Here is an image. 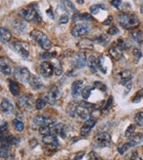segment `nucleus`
I'll return each mask as SVG.
<instances>
[{
    "label": "nucleus",
    "instance_id": "obj_1",
    "mask_svg": "<svg viewBox=\"0 0 143 160\" xmlns=\"http://www.w3.org/2000/svg\"><path fill=\"white\" fill-rule=\"evenodd\" d=\"M117 22L123 28L126 29H135L140 25V20L133 12H120L117 16Z\"/></svg>",
    "mask_w": 143,
    "mask_h": 160
},
{
    "label": "nucleus",
    "instance_id": "obj_2",
    "mask_svg": "<svg viewBox=\"0 0 143 160\" xmlns=\"http://www.w3.org/2000/svg\"><path fill=\"white\" fill-rule=\"evenodd\" d=\"M30 38L34 40L35 42H37L39 44V46L44 49V50H49L51 48L52 44L51 41L47 38L45 33H43L42 31H40L39 29H33L30 32Z\"/></svg>",
    "mask_w": 143,
    "mask_h": 160
},
{
    "label": "nucleus",
    "instance_id": "obj_3",
    "mask_svg": "<svg viewBox=\"0 0 143 160\" xmlns=\"http://www.w3.org/2000/svg\"><path fill=\"white\" fill-rule=\"evenodd\" d=\"M21 16L24 20H26L27 22H40V21H41L39 10H38V8H36V7L33 6V4L23 7V9L21 10Z\"/></svg>",
    "mask_w": 143,
    "mask_h": 160
},
{
    "label": "nucleus",
    "instance_id": "obj_4",
    "mask_svg": "<svg viewBox=\"0 0 143 160\" xmlns=\"http://www.w3.org/2000/svg\"><path fill=\"white\" fill-rule=\"evenodd\" d=\"M111 136L107 132H100L93 139L91 145L93 148H107L111 145Z\"/></svg>",
    "mask_w": 143,
    "mask_h": 160
},
{
    "label": "nucleus",
    "instance_id": "obj_5",
    "mask_svg": "<svg viewBox=\"0 0 143 160\" xmlns=\"http://www.w3.org/2000/svg\"><path fill=\"white\" fill-rule=\"evenodd\" d=\"M95 105L87 102H78L76 108V116H78L80 118L83 120L88 119L91 114L92 110L95 109Z\"/></svg>",
    "mask_w": 143,
    "mask_h": 160
},
{
    "label": "nucleus",
    "instance_id": "obj_6",
    "mask_svg": "<svg viewBox=\"0 0 143 160\" xmlns=\"http://www.w3.org/2000/svg\"><path fill=\"white\" fill-rule=\"evenodd\" d=\"M10 46L13 49V51L15 52L23 59H27L30 57V46L26 42L14 41L13 43H11Z\"/></svg>",
    "mask_w": 143,
    "mask_h": 160
},
{
    "label": "nucleus",
    "instance_id": "obj_7",
    "mask_svg": "<svg viewBox=\"0 0 143 160\" xmlns=\"http://www.w3.org/2000/svg\"><path fill=\"white\" fill-rule=\"evenodd\" d=\"M91 31V26L88 23H79L76 24L71 30L72 35L74 38H81L88 35Z\"/></svg>",
    "mask_w": 143,
    "mask_h": 160
},
{
    "label": "nucleus",
    "instance_id": "obj_8",
    "mask_svg": "<svg viewBox=\"0 0 143 160\" xmlns=\"http://www.w3.org/2000/svg\"><path fill=\"white\" fill-rule=\"evenodd\" d=\"M14 78L22 83H28L30 78V72L25 67H16L14 70Z\"/></svg>",
    "mask_w": 143,
    "mask_h": 160
},
{
    "label": "nucleus",
    "instance_id": "obj_9",
    "mask_svg": "<svg viewBox=\"0 0 143 160\" xmlns=\"http://www.w3.org/2000/svg\"><path fill=\"white\" fill-rule=\"evenodd\" d=\"M33 122H34V124L40 126H47L52 127L56 124V119L53 118H50V117H45L42 115H38L33 118Z\"/></svg>",
    "mask_w": 143,
    "mask_h": 160
},
{
    "label": "nucleus",
    "instance_id": "obj_10",
    "mask_svg": "<svg viewBox=\"0 0 143 160\" xmlns=\"http://www.w3.org/2000/svg\"><path fill=\"white\" fill-rule=\"evenodd\" d=\"M18 103L22 108L26 109H31L35 105L33 97L31 95H28V94H24L22 97L19 98Z\"/></svg>",
    "mask_w": 143,
    "mask_h": 160
},
{
    "label": "nucleus",
    "instance_id": "obj_11",
    "mask_svg": "<svg viewBox=\"0 0 143 160\" xmlns=\"http://www.w3.org/2000/svg\"><path fill=\"white\" fill-rule=\"evenodd\" d=\"M42 142L48 148L56 149V148H57L59 146L57 136L56 134H54V133H48V134H46V135H43Z\"/></svg>",
    "mask_w": 143,
    "mask_h": 160
},
{
    "label": "nucleus",
    "instance_id": "obj_12",
    "mask_svg": "<svg viewBox=\"0 0 143 160\" xmlns=\"http://www.w3.org/2000/svg\"><path fill=\"white\" fill-rule=\"evenodd\" d=\"M0 70L6 76H10L13 72L11 61L6 57H0Z\"/></svg>",
    "mask_w": 143,
    "mask_h": 160
},
{
    "label": "nucleus",
    "instance_id": "obj_13",
    "mask_svg": "<svg viewBox=\"0 0 143 160\" xmlns=\"http://www.w3.org/2000/svg\"><path fill=\"white\" fill-rule=\"evenodd\" d=\"M96 124H97V120L95 119V118H88V119H86L85 123L83 124V126H81V128H80V135L83 136V137L88 136L89 133L92 130V128L96 126Z\"/></svg>",
    "mask_w": 143,
    "mask_h": 160
},
{
    "label": "nucleus",
    "instance_id": "obj_14",
    "mask_svg": "<svg viewBox=\"0 0 143 160\" xmlns=\"http://www.w3.org/2000/svg\"><path fill=\"white\" fill-rule=\"evenodd\" d=\"M59 95V89L58 87L56 86H53L49 89V91L47 92L46 95H45V100L47 102H48L51 105H54L56 102H57V98Z\"/></svg>",
    "mask_w": 143,
    "mask_h": 160
},
{
    "label": "nucleus",
    "instance_id": "obj_15",
    "mask_svg": "<svg viewBox=\"0 0 143 160\" xmlns=\"http://www.w3.org/2000/svg\"><path fill=\"white\" fill-rule=\"evenodd\" d=\"M74 65L76 69H81L83 68L87 63V58L86 54L83 52H79L74 56Z\"/></svg>",
    "mask_w": 143,
    "mask_h": 160
},
{
    "label": "nucleus",
    "instance_id": "obj_16",
    "mask_svg": "<svg viewBox=\"0 0 143 160\" xmlns=\"http://www.w3.org/2000/svg\"><path fill=\"white\" fill-rule=\"evenodd\" d=\"M40 71L43 77H46V78L51 77L53 73H54V69H53L51 62H43L40 64Z\"/></svg>",
    "mask_w": 143,
    "mask_h": 160
},
{
    "label": "nucleus",
    "instance_id": "obj_17",
    "mask_svg": "<svg viewBox=\"0 0 143 160\" xmlns=\"http://www.w3.org/2000/svg\"><path fill=\"white\" fill-rule=\"evenodd\" d=\"M77 46L80 50H86V51H92L94 48V41L90 38H81L78 41Z\"/></svg>",
    "mask_w": 143,
    "mask_h": 160
},
{
    "label": "nucleus",
    "instance_id": "obj_18",
    "mask_svg": "<svg viewBox=\"0 0 143 160\" xmlns=\"http://www.w3.org/2000/svg\"><path fill=\"white\" fill-rule=\"evenodd\" d=\"M120 79H121V84L124 86H125L126 85L130 84L131 83V80L133 78V74L130 69H124L121 72L120 74Z\"/></svg>",
    "mask_w": 143,
    "mask_h": 160
},
{
    "label": "nucleus",
    "instance_id": "obj_19",
    "mask_svg": "<svg viewBox=\"0 0 143 160\" xmlns=\"http://www.w3.org/2000/svg\"><path fill=\"white\" fill-rule=\"evenodd\" d=\"M143 141V132H139V133H133L130 137H129V141L127 143L129 144L130 148L137 146L140 143L142 142Z\"/></svg>",
    "mask_w": 143,
    "mask_h": 160
},
{
    "label": "nucleus",
    "instance_id": "obj_20",
    "mask_svg": "<svg viewBox=\"0 0 143 160\" xmlns=\"http://www.w3.org/2000/svg\"><path fill=\"white\" fill-rule=\"evenodd\" d=\"M51 131L56 135H60L62 138L66 136V127L63 124H55L51 127Z\"/></svg>",
    "mask_w": 143,
    "mask_h": 160
},
{
    "label": "nucleus",
    "instance_id": "obj_21",
    "mask_svg": "<svg viewBox=\"0 0 143 160\" xmlns=\"http://www.w3.org/2000/svg\"><path fill=\"white\" fill-rule=\"evenodd\" d=\"M0 109L4 114H10L14 110V106L8 99H3L0 104Z\"/></svg>",
    "mask_w": 143,
    "mask_h": 160
},
{
    "label": "nucleus",
    "instance_id": "obj_22",
    "mask_svg": "<svg viewBox=\"0 0 143 160\" xmlns=\"http://www.w3.org/2000/svg\"><path fill=\"white\" fill-rule=\"evenodd\" d=\"M83 85V81L82 80H75L74 82L72 84L71 87V93L73 95V97H78L80 94V91Z\"/></svg>",
    "mask_w": 143,
    "mask_h": 160
},
{
    "label": "nucleus",
    "instance_id": "obj_23",
    "mask_svg": "<svg viewBox=\"0 0 143 160\" xmlns=\"http://www.w3.org/2000/svg\"><path fill=\"white\" fill-rule=\"evenodd\" d=\"M28 83H30V87L33 89V90H40L41 87H43V82L41 81L40 78L38 77H35V76H30V78L29 80Z\"/></svg>",
    "mask_w": 143,
    "mask_h": 160
},
{
    "label": "nucleus",
    "instance_id": "obj_24",
    "mask_svg": "<svg viewBox=\"0 0 143 160\" xmlns=\"http://www.w3.org/2000/svg\"><path fill=\"white\" fill-rule=\"evenodd\" d=\"M59 10H62L63 12H75V7L70 0H63L60 3Z\"/></svg>",
    "mask_w": 143,
    "mask_h": 160
},
{
    "label": "nucleus",
    "instance_id": "obj_25",
    "mask_svg": "<svg viewBox=\"0 0 143 160\" xmlns=\"http://www.w3.org/2000/svg\"><path fill=\"white\" fill-rule=\"evenodd\" d=\"M108 54L114 59V61H119L123 57V51L121 50L119 47L115 46L109 48Z\"/></svg>",
    "mask_w": 143,
    "mask_h": 160
},
{
    "label": "nucleus",
    "instance_id": "obj_26",
    "mask_svg": "<svg viewBox=\"0 0 143 160\" xmlns=\"http://www.w3.org/2000/svg\"><path fill=\"white\" fill-rule=\"evenodd\" d=\"M0 39L3 43H8L12 39V34L9 29L5 27L0 28Z\"/></svg>",
    "mask_w": 143,
    "mask_h": 160
},
{
    "label": "nucleus",
    "instance_id": "obj_27",
    "mask_svg": "<svg viewBox=\"0 0 143 160\" xmlns=\"http://www.w3.org/2000/svg\"><path fill=\"white\" fill-rule=\"evenodd\" d=\"M50 62H51L52 66H53L55 75L60 76V75L62 74V72H63V66H62V64L60 62V61L58 59H57V58H53Z\"/></svg>",
    "mask_w": 143,
    "mask_h": 160
},
{
    "label": "nucleus",
    "instance_id": "obj_28",
    "mask_svg": "<svg viewBox=\"0 0 143 160\" xmlns=\"http://www.w3.org/2000/svg\"><path fill=\"white\" fill-rule=\"evenodd\" d=\"M110 40H111L110 36L107 34H101L99 35V36H97V37H96L95 39L93 40V41L97 43V44H99V45H101V46H106L108 45Z\"/></svg>",
    "mask_w": 143,
    "mask_h": 160
},
{
    "label": "nucleus",
    "instance_id": "obj_29",
    "mask_svg": "<svg viewBox=\"0 0 143 160\" xmlns=\"http://www.w3.org/2000/svg\"><path fill=\"white\" fill-rule=\"evenodd\" d=\"M88 66L90 69L91 70L92 73H96L98 69V62H97V58L95 55L90 56L88 60Z\"/></svg>",
    "mask_w": 143,
    "mask_h": 160
},
{
    "label": "nucleus",
    "instance_id": "obj_30",
    "mask_svg": "<svg viewBox=\"0 0 143 160\" xmlns=\"http://www.w3.org/2000/svg\"><path fill=\"white\" fill-rule=\"evenodd\" d=\"M116 46L119 47L121 50H129L131 47H132V43L129 41L128 39L125 38H119L116 42Z\"/></svg>",
    "mask_w": 143,
    "mask_h": 160
},
{
    "label": "nucleus",
    "instance_id": "obj_31",
    "mask_svg": "<svg viewBox=\"0 0 143 160\" xmlns=\"http://www.w3.org/2000/svg\"><path fill=\"white\" fill-rule=\"evenodd\" d=\"M131 38L137 43L143 45V31L140 29H136L131 32Z\"/></svg>",
    "mask_w": 143,
    "mask_h": 160
},
{
    "label": "nucleus",
    "instance_id": "obj_32",
    "mask_svg": "<svg viewBox=\"0 0 143 160\" xmlns=\"http://www.w3.org/2000/svg\"><path fill=\"white\" fill-rule=\"evenodd\" d=\"M9 83V90L11 92V93L14 96H17L20 93V87L18 86V84L14 81V80L9 79L8 80Z\"/></svg>",
    "mask_w": 143,
    "mask_h": 160
},
{
    "label": "nucleus",
    "instance_id": "obj_33",
    "mask_svg": "<svg viewBox=\"0 0 143 160\" xmlns=\"http://www.w3.org/2000/svg\"><path fill=\"white\" fill-rule=\"evenodd\" d=\"M77 105H78V102H73L69 104L66 108V111L68 115L71 117V118H74L76 116V108H77Z\"/></svg>",
    "mask_w": 143,
    "mask_h": 160
},
{
    "label": "nucleus",
    "instance_id": "obj_34",
    "mask_svg": "<svg viewBox=\"0 0 143 160\" xmlns=\"http://www.w3.org/2000/svg\"><path fill=\"white\" fill-rule=\"evenodd\" d=\"M105 56L104 55H100L99 57L97 58V62H98V69H100V71L103 73V74H106L107 72V67L105 65Z\"/></svg>",
    "mask_w": 143,
    "mask_h": 160
},
{
    "label": "nucleus",
    "instance_id": "obj_35",
    "mask_svg": "<svg viewBox=\"0 0 143 160\" xmlns=\"http://www.w3.org/2000/svg\"><path fill=\"white\" fill-rule=\"evenodd\" d=\"M101 10L107 11V8L104 6V5H93V6H91V8H90V11H91V14H93V15H96V14H97V13L101 11Z\"/></svg>",
    "mask_w": 143,
    "mask_h": 160
},
{
    "label": "nucleus",
    "instance_id": "obj_36",
    "mask_svg": "<svg viewBox=\"0 0 143 160\" xmlns=\"http://www.w3.org/2000/svg\"><path fill=\"white\" fill-rule=\"evenodd\" d=\"M94 89L93 86H87L86 87H84L81 91V96L84 100H88L90 96H91V91Z\"/></svg>",
    "mask_w": 143,
    "mask_h": 160
},
{
    "label": "nucleus",
    "instance_id": "obj_37",
    "mask_svg": "<svg viewBox=\"0 0 143 160\" xmlns=\"http://www.w3.org/2000/svg\"><path fill=\"white\" fill-rule=\"evenodd\" d=\"M9 146H6L2 142H0V157L4 158H7L9 156Z\"/></svg>",
    "mask_w": 143,
    "mask_h": 160
},
{
    "label": "nucleus",
    "instance_id": "obj_38",
    "mask_svg": "<svg viewBox=\"0 0 143 160\" xmlns=\"http://www.w3.org/2000/svg\"><path fill=\"white\" fill-rule=\"evenodd\" d=\"M74 17H77L78 20L83 21V22H90V21L93 20V17L91 16V14L87 13V12L81 13V14H76V15H74ZM77 19H75L74 21H77Z\"/></svg>",
    "mask_w": 143,
    "mask_h": 160
},
{
    "label": "nucleus",
    "instance_id": "obj_39",
    "mask_svg": "<svg viewBox=\"0 0 143 160\" xmlns=\"http://www.w3.org/2000/svg\"><path fill=\"white\" fill-rule=\"evenodd\" d=\"M129 149H130V146L127 142H120L117 145V151L120 155L124 154Z\"/></svg>",
    "mask_w": 143,
    "mask_h": 160
},
{
    "label": "nucleus",
    "instance_id": "obj_40",
    "mask_svg": "<svg viewBox=\"0 0 143 160\" xmlns=\"http://www.w3.org/2000/svg\"><path fill=\"white\" fill-rule=\"evenodd\" d=\"M13 125L17 132H23L24 130V124L21 120L17 119V118L14 119L13 120Z\"/></svg>",
    "mask_w": 143,
    "mask_h": 160
},
{
    "label": "nucleus",
    "instance_id": "obj_41",
    "mask_svg": "<svg viewBox=\"0 0 143 160\" xmlns=\"http://www.w3.org/2000/svg\"><path fill=\"white\" fill-rule=\"evenodd\" d=\"M46 105H47V102H46V100H45V98H39V99L36 101V102H35L36 109H38V110H41V109H43L45 107H46Z\"/></svg>",
    "mask_w": 143,
    "mask_h": 160
},
{
    "label": "nucleus",
    "instance_id": "obj_42",
    "mask_svg": "<svg viewBox=\"0 0 143 160\" xmlns=\"http://www.w3.org/2000/svg\"><path fill=\"white\" fill-rule=\"evenodd\" d=\"M134 121L136 125L140 126H143V111H139L134 116Z\"/></svg>",
    "mask_w": 143,
    "mask_h": 160
},
{
    "label": "nucleus",
    "instance_id": "obj_43",
    "mask_svg": "<svg viewBox=\"0 0 143 160\" xmlns=\"http://www.w3.org/2000/svg\"><path fill=\"white\" fill-rule=\"evenodd\" d=\"M143 99V87L141 89H140L139 91L134 94V96L132 98V102H140Z\"/></svg>",
    "mask_w": 143,
    "mask_h": 160
},
{
    "label": "nucleus",
    "instance_id": "obj_44",
    "mask_svg": "<svg viewBox=\"0 0 143 160\" xmlns=\"http://www.w3.org/2000/svg\"><path fill=\"white\" fill-rule=\"evenodd\" d=\"M132 55H133V57L135 59V62L138 63L139 61L142 57V52H141V51L139 48H134L132 50Z\"/></svg>",
    "mask_w": 143,
    "mask_h": 160
},
{
    "label": "nucleus",
    "instance_id": "obj_45",
    "mask_svg": "<svg viewBox=\"0 0 143 160\" xmlns=\"http://www.w3.org/2000/svg\"><path fill=\"white\" fill-rule=\"evenodd\" d=\"M93 87H94V89H97V90L101 92H106L107 89V86L105 84H103L102 82H100V81H96L94 83V85H93Z\"/></svg>",
    "mask_w": 143,
    "mask_h": 160
},
{
    "label": "nucleus",
    "instance_id": "obj_46",
    "mask_svg": "<svg viewBox=\"0 0 143 160\" xmlns=\"http://www.w3.org/2000/svg\"><path fill=\"white\" fill-rule=\"evenodd\" d=\"M39 132H40V134H42V135H46V134H48V133H50V132H51V127L47 126H40Z\"/></svg>",
    "mask_w": 143,
    "mask_h": 160
},
{
    "label": "nucleus",
    "instance_id": "obj_47",
    "mask_svg": "<svg viewBox=\"0 0 143 160\" xmlns=\"http://www.w3.org/2000/svg\"><path fill=\"white\" fill-rule=\"evenodd\" d=\"M135 130H136V126H135V125H130V126L127 127L125 133H124L125 137H130L132 134L134 133Z\"/></svg>",
    "mask_w": 143,
    "mask_h": 160
},
{
    "label": "nucleus",
    "instance_id": "obj_48",
    "mask_svg": "<svg viewBox=\"0 0 143 160\" xmlns=\"http://www.w3.org/2000/svg\"><path fill=\"white\" fill-rule=\"evenodd\" d=\"M112 104H113V97H112V96H110V97L107 99V101L106 104L104 105L103 109H102V111H103V112H107L109 109H110V108H111Z\"/></svg>",
    "mask_w": 143,
    "mask_h": 160
},
{
    "label": "nucleus",
    "instance_id": "obj_49",
    "mask_svg": "<svg viewBox=\"0 0 143 160\" xmlns=\"http://www.w3.org/2000/svg\"><path fill=\"white\" fill-rule=\"evenodd\" d=\"M13 26H14V29L19 30V31H23L24 28H25V25L23 22H19V21H15L14 23L13 24Z\"/></svg>",
    "mask_w": 143,
    "mask_h": 160
},
{
    "label": "nucleus",
    "instance_id": "obj_50",
    "mask_svg": "<svg viewBox=\"0 0 143 160\" xmlns=\"http://www.w3.org/2000/svg\"><path fill=\"white\" fill-rule=\"evenodd\" d=\"M69 21V15L68 12H63L61 14V16L59 18V23L60 24H65L68 22Z\"/></svg>",
    "mask_w": 143,
    "mask_h": 160
},
{
    "label": "nucleus",
    "instance_id": "obj_51",
    "mask_svg": "<svg viewBox=\"0 0 143 160\" xmlns=\"http://www.w3.org/2000/svg\"><path fill=\"white\" fill-rule=\"evenodd\" d=\"M88 159L90 160H99L100 159V157H99V155L97 154V152H95V151H91L89 154H88Z\"/></svg>",
    "mask_w": 143,
    "mask_h": 160
},
{
    "label": "nucleus",
    "instance_id": "obj_52",
    "mask_svg": "<svg viewBox=\"0 0 143 160\" xmlns=\"http://www.w3.org/2000/svg\"><path fill=\"white\" fill-rule=\"evenodd\" d=\"M8 130V124L1 120L0 121V133H3V132H6Z\"/></svg>",
    "mask_w": 143,
    "mask_h": 160
},
{
    "label": "nucleus",
    "instance_id": "obj_53",
    "mask_svg": "<svg viewBox=\"0 0 143 160\" xmlns=\"http://www.w3.org/2000/svg\"><path fill=\"white\" fill-rule=\"evenodd\" d=\"M119 29H117V27L116 26H112V27H110L107 30V34L111 35V36H115V35L119 34Z\"/></svg>",
    "mask_w": 143,
    "mask_h": 160
},
{
    "label": "nucleus",
    "instance_id": "obj_54",
    "mask_svg": "<svg viewBox=\"0 0 143 160\" xmlns=\"http://www.w3.org/2000/svg\"><path fill=\"white\" fill-rule=\"evenodd\" d=\"M110 4L114 6V7H115L116 9H119L121 5L123 4V1L122 0H111L110 1Z\"/></svg>",
    "mask_w": 143,
    "mask_h": 160
},
{
    "label": "nucleus",
    "instance_id": "obj_55",
    "mask_svg": "<svg viewBox=\"0 0 143 160\" xmlns=\"http://www.w3.org/2000/svg\"><path fill=\"white\" fill-rule=\"evenodd\" d=\"M40 58L41 59H48V58H54V53H51L49 52H46L40 54Z\"/></svg>",
    "mask_w": 143,
    "mask_h": 160
},
{
    "label": "nucleus",
    "instance_id": "obj_56",
    "mask_svg": "<svg viewBox=\"0 0 143 160\" xmlns=\"http://www.w3.org/2000/svg\"><path fill=\"white\" fill-rule=\"evenodd\" d=\"M112 22H113V17H112L111 15H109V16H107V18L103 22H102V24L105 25V26H107V25H110V24L112 23Z\"/></svg>",
    "mask_w": 143,
    "mask_h": 160
},
{
    "label": "nucleus",
    "instance_id": "obj_57",
    "mask_svg": "<svg viewBox=\"0 0 143 160\" xmlns=\"http://www.w3.org/2000/svg\"><path fill=\"white\" fill-rule=\"evenodd\" d=\"M130 159H132V160H136V159H139L140 160L141 158H139V155H138V152L137 151H133L131 156H130V158H129Z\"/></svg>",
    "mask_w": 143,
    "mask_h": 160
},
{
    "label": "nucleus",
    "instance_id": "obj_58",
    "mask_svg": "<svg viewBox=\"0 0 143 160\" xmlns=\"http://www.w3.org/2000/svg\"><path fill=\"white\" fill-rule=\"evenodd\" d=\"M85 156V152L84 151H80V153H78V154L75 156V158H74V160H78V159H82V158Z\"/></svg>",
    "mask_w": 143,
    "mask_h": 160
},
{
    "label": "nucleus",
    "instance_id": "obj_59",
    "mask_svg": "<svg viewBox=\"0 0 143 160\" xmlns=\"http://www.w3.org/2000/svg\"><path fill=\"white\" fill-rule=\"evenodd\" d=\"M30 147H31V148H35V147L38 145V141H37V140H35V139L31 140V141H30Z\"/></svg>",
    "mask_w": 143,
    "mask_h": 160
},
{
    "label": "nucleus",
    "instance_id": "obj_60",
    "mask_svg": "<svg viewBox=\"0 0 143 160\" xmlns=\"http://www.w3.org/2000/svg\"><path fill=\"white\" fill-rule=\"evenodd\" d=\"M47 15L49 16V17H51L52 19H54V16H53V12H52V8L51 6H50V8L47 11Z\"/></svg>",
    "mask_w": 143,
    "mask_h": 160
},
{
    "label": "nucleus",
    "instance_id": "obj_61",
    "mask_svg": "<svg viewBox=\"0 0 143 160\" xmlns=\"http://www.w3.org/2000/svg\"><path fill=\"white\" fill-rule=\"evenodd\" d=\"M78 4H83V0H77Z\"/></svg>",
    "mask_w": 143,
    "mask_h": 160
},
{
    "label": "nucleus",
    "instance_id": "obj_62",
    "mask_svg": "<svg viewBox=\"0 0 143 160\" xmlns=\"http://www.w3.org/2000/svg\"><path fill=\"white\" fill-rule=\"evenodd\" d=\"M140 12L143 14V4L141 5V6H140Z\"/></svg>",
    "mask_w": 143,
    "mask_h": 160
}]
</instances>
